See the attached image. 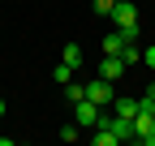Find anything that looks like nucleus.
<instances>
[{
    "mask_svg": "<svg viewBox=\"0 0 155 146\" xmlns=\"http://www.w3.org/2000/svg\"><path fill=\"white\" fill-rule=\"evenodd\" d=\"M65 99H69V103L86 99V82H69V86H65Z\"/></svg>",
    "mask_w": 155,
    "mask_h": 146,
    "instance_id": "8",
    "label": "nucleus"
},
{
    "mask_svg": "<svg viewBox=\"0 0 155 146\" xmlns=\"http://www.w3.org/2000/svg\"><path fill=\"white\" fill-rule=\"evenodd\" d=\"M61 60L78 69V65H82V47H78V43H65V56H61Z\"/></svg>",
    "mask_w": 155,
    "mask_h": 146,
    "instance_id": "9",
    "label": "nucleus"
},
{
    "mask_svg": "<svg viewBox=\"0 0 155 146\" xmlns=\"http://www.w3.org/2000/svg\"><path fill=\"white\" fill-rule=\"evenodd\" d=\"M125 43H129V39H125L121 30H112V34H104V56H121V52H125Z\"/></svg>",
    "mask_w": 155,
    "mask_h": 146,
    "instance_id": "5",
    "label": "nucleus"
},
{
    "mask_svg": "<svg viewBox=\"0 0 155 146\" xmlns=\"http://www.w3.org/2000/svg\"><path fill=\"white\" fill-rule=\"evenodd\" d=\"M138 107H142V99H112V112H116V116H125V120L138 116Z\"/></svg>",
    "mask_w": 155,
    "mask_h": 146,
    "instance_id": "6",
    "label": "nucleus"
},
{
    "mask_svg": "<svg viewBox=\"0 0 155 146\" xmlns=\"http://www.w3.org/2000/svg\"><path fill=\"white\" fill-rule=\"evenodd\" d=\"M147 65H151V69H155V43H151V47H147Z\"/></svg>",
    "mask_w": 155,
    "mask_h": 146,
    "instance_id": "13",
    "label": "nucleus"
},
{
    "mask_svg": "<svg viewBox=\"0 0 155 146\" xmlns=\"http://www.w3.org/2000/svg\"><path fill=\"white\" fill-rule=\"evenodd\" d=\"M138 142H142V146H155V129H151L147 138H138Z\"/></svg>",
    "mask_w": 155,
    "mask_h": 146,
    "instance_id": "14",
    "label": "nucleus"
},
{
    "mask_svg": "<svg viewBox=\"0 0 155 146\" xmlns=\"http://www.w3.org/2000/svg\"><path fill=\"white\" fill-rule=\"evenodd\" d=\"M86 99L99 103V107H108V103H112V82H108V78H91V82H86Z\"/></svg>",
    "mask_w": 155,
    "mask_h": 146,
    "instance_id": "3",
    "label": "nucleus"
},
{
    "mask_svg": "<svg viewBox=\"0 0 155 146\" xmlns=\"http://www.w3.org/2000/svg\"><path fill=\"white\" fill-rule=\"evenodd\" d=\"M73 112H78V129H95V125H99V103H91V99H78L73 103Z\"/></svg>",
    "mask_w": 155,
    "mask_h": 146,
    "instance_id": "2",
    "label": "nucleus"
},
{
    "mask_svg": "<svg viewBox=\"0 0 155 146\" xmlns=\"http://www.w3.org/2000/svg\"><path fill=\"white\" fill-rule=\"evenodd\" d=\"M121 60H125V65H138V60H142V52H138V47H134V39L125 43V52H121Z\"/></svg>",
    "mask_w": 155,
    "mask_h": 146,
    "instance_id": "10",
    "label": "nucleus"
},
{
    "mask_svg": "<svg viewBox=\"0 0 155 146\" xmlns=\"http://www.w3.org/2000/svg\"><path fill=\"white\" fill-rule=\"evenodd\" d=\"M52 78L61 82V86H69V82H73V65H65V60H61V65L52 69Z\"/></svg>",
    "mask_w": 155,
    "mask_h": 146,
    "instance_id": "7",
    "label": "nucleus"
},
{
    "mask_svg": "<svg viewBox=\"0 0 155 146\" xmlns=\"http://www.w3.org/2000/svg\"><path fill=\"white\" fill-rule=\"evenodd\" d=\"M142 103H155V82L147 86V95H142Z\"/></svg>",
    "mask_w": 155,
    "mask_h": 146,
    "instance_id": "12",
    "label": "nucleus"
},
{
    "mask_svg": "<svg viewBox=\"0 0 155 146\" xmlns=\"http://www.w3.org/2000/svg\"><path fill=\"white\" fill-rule=\"evenodd\" d=\"M125 73V60L121 56H104V65H99V78H108V82H116Z\"/></svg>",
    "mask_w": 155,
    "mask_h": 146,
    "instance_id": "4",
    "label": "nucleus"
},
{
    "mask_svg": "<svg viewBox=\"0 0 155 146\" xmlns=\"http://www.w3.org/2000/svg\"><path fill=\"white\" fill-rule=\"evenodd\" d=\"M112 22H116V30H121L125 39H134V34H138V5H134V0H116L112 5Z\"/></svg>",
    "mask_w": 155,
    "mask_h": 146,
    "instance_id": "1",
    "label": "nucleus"
},
{
    "mask_svg": "<svg viewBox=\"0 0 155 146\" xmlns=\"http://www.w3.org/2000/svg\"><path fill=\"white\" fill-rule=\"evenodd\" d=\"M112 5H116V0H95V5H91V9H95V13H99V17H112Z\"/></svg>",
    "mask_w": 155,
    "mask_h": 146,
    "instance_id": "11",
    "label": "nucleus"
},
{
    "mask_svg": "<svg viewBox=\"0 0 155 146\" xmlns=\"http://www.w3.org/2000/svg\"><path fill=\"white\" fill-rule=\"evenodd\" d=\"M0 116H5V99H0Z\"/></svg>",
    "mask_w": 155,
    "mask_h": 146,
    "instance_id": "15",
    "label": "nucleus"
}]
</instances>
